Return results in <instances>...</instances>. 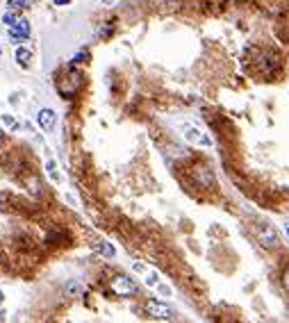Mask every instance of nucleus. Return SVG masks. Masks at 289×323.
Returning a JSON list of instances; mask_svg holds the SVG:
<instances>
[{"mask_svg":"<svg viewBox=\"0 0 289 323\" xmlns=\"http://www.w3.org/2000/svg\"><path fill=\"white\" fill-rule=\"evenodd\" d=\"M182 135H185V139H187L189 144L205 146V148H209V146H212V139H209L207 135H203L198 128H193V125H182Z\"/></svg>","mask_w":289,"mask_h":323,"instance_id":"4","label":"nucleus"},{"mask_svg":"<svg viewBox=\"0 0 289 323\" xmlns=\"http://www.w3.org/2000/svg\"><path fill=\"white\" fill-rule=\"evenodd\" d=\"M144 310L150 319H160V321H173L176 319V310L160 301H148L144 305Z\"/></svg>","mask_w":289,"mask_h":323,"instance_id":"2","label":"nucleus"},{"mask_svg":"<svg viewBox=\"0 0 289 323\" xmlns=\"http://www.w3.org/2000/svg\"><path fill=\"white\" fill-rule=\"evenodd\" d=\"M98 250H100V253L105 255V257H114V248L109 246V243H105V242L98 243Z\"/></svg>","mask_w":289,"mask_h":323,"instance_id":"10","label":"nucleus"},{"mask_svg":"<svg viewBox=\"0 0 289 323\" xmlns=\"http://www.w3.org/2000/svg\"><path fill=\"white\" fill-rule=\"evenodd\" d=\"M7 7H9V11H21L27 7V0H9Z\"/></svg>","mask_w":289,"mask_h":323,"instance_id":"9","label":"nucleus"},{"mask_svg":"<svg viewBox=\"0 0 289 323\" xmlns=\"http://www.w3.org/2000/svg\"><path fill=\"white\" fill-rule=\"evenodd\" d=\"M255 237H257V243H260L262 248H267V250H276V248L280 246L278 232H276L273 226H269V223L255 226Z\"/></svg>","mask_w":289,"mask_h":323,"instance_id":"1","label":"nucleus"},{"mask_svg":"<svg viewBox=\"0 0 289 323\" xmlns=\"http://www.w3.org/2000/svg\"><path fill=\"white\" fill-rule=\"evenodd\" d=\"M2 121H5L7 125H11V128H16V121H14V116H2Z\"/></svg>","mask_w":289,"mask_h":323,"instance_id":"14","label":"nucleus"},{"mask_svg":"<svg viewBox=\"0 0 289 323\" xmlns=\"http://www.w3.org/2000/svg\"><path fill=\"white\" fill-rule=\"evenodd\" d=\"M102 2H107V5H112V2H114V0H102Z\"/></svg>","mask_w":289,"mask_h":323,"instance_id":"18","label":"nucleus"},{"mask_svg":"<svg viewBox=\"0 0 289 323\" xmlns=\"http://www.w3.org/2000/svg\"><path fill=\"white\" fill-rule=\"evenodd\" d=\"M30 57H32V53H30L27 48H18V50H16V62L23 66V69H25V66L30 64Z\"/></svg>","mask_w":289,"mask_h":323,"instance_id":"8","label":"nucleus"},{"mask_svg":"<svg viewBox=\"0 0 289 323\" xmlns=\"http://www.w3.org/2000/svg\"><path fill=\"white\" fill-rule=\"evenodd\" d=\"M192 175H193V182L198 184L200 189H212L214 187V173L209 171L207 166H196L192 171Z\"/></svg>","mask_w":289,"mask_h":323,"instance_id":"5","label":"nucleus"},{"mask_svg":"<svg viewBox=\"0 0 289 323\" xmlns=\"http://www.w3.org/2000/svg\"><path fill=\"white\" fill-rule=\"evenodd\" d=\"M0 144H2V132H0Z\"/></svg>","mask_w":289,"mask_h":323,"instance_id":"19","label":"nucleus"},{"mask_svg":"<svg viewBox=\"0 0 289 323\" xmlns=\"http://www.w3.org/2000/svg\"><path fill=\"white\" fill-rule=\"evenodd\" d=\"M157 280H160V278H157V273H153V271H148V273H146V285H148V287H155Z\"/></svg>","mask_w":289,"mask_h":323,"instance_id":"11","label":"nucleus"},{"mask_svg":"<svg viewBox=\"0 0 289 323\" xmlns=\"http://www.w3.org/2000/svg\"><path fill=\"white\" fill-rule=\"evenodd\" d=\"M71 0H55V5H69Z\"/></svg>","mask_w":289,"mask_h":323,"instance_id":"16","label":"nucleus"},{"mask_svg":"<svg viewBox=\"0 0 289 323\" xmlns=\"http://www.w3.org/2000/svg\"><path fill=\"white\" fill-rule=\"evenodd\" d=\"M55 121H57V114H55L53 109L43 107L41 112H39V125H41V130H46V132H50V130L55 128Z\"/></svg>","mask_w":289,"mask_h":323,"instance_id":"7","label":"nucleus"},{"mask_svg":"<svg viewBox=\"0 0 289 323\" xmlns=\"http://www.w3.org/2000/svg\"><path fill=\"white\" fill-rule=\"evenodd\" d=\"M137 282L132 280V278H128V275H116V278H112V291L116 294V296H132V294H137Z\"/></svg>","mask_w":289,"mask_h":323,"instance_id":"3","label":"nucleus"},{"mask_svg":"<svg viewBox=\"0 0 289 323\" xmlns=\"http://www.w3.org/2000/svg\"><path fill=\"white\" fill-rule=\"evenodd\" d=\"M2 21H5V25H7V27H11V25H14V23L18 21V18H16V16H14V14H11V11H9V14H5V16H2Z\"/></svg>","mask_w":289,"mask_h":323,"instance_id":"12","label":"nucleus"},{"mask_svg":"<svg viewBox=\"0 0 289 323\" xmlns=\"http://www.w3.org/2000/svg\"><path fill=\"white\" fill-rule=\"evenodd\" d=\"M283 285H285V289L289 291V269H287V271H285V273H283Z\"/></svg>","mask_w":289,"mask_h":323,"instance_id":"13","label":"nucleus"},{"mask_svg":"<svg viewBox=\"0 0 289 323\" xmlns=\"http://www.w3.org/2000/svg\"><path fill=\"white\" fill-rule=\"evenodd\" d=\"M285 232H287V237H289V223H285Z\"/></svg>","mask_w":289,"mask_h":323,"instance_id":"17","label":"nucleus"},{"mask_svg":"<svg viewBox=\"0 0 289 323\" xmlns=\"http://www.w3.org/2000/svg\"><path fill=\"white\" fill-rule=\"evenodd\" d=\"M30 37V23L25 18H18L14 25L9 27V39L11 41H25Z\"/></svg>","mask_w":289,"mask_h":323,"instance_id":"6","label":"nucleus"},{"mask_svg":"<svg viewBox=\"0 0 289 323\" xmlns=\"http://www.w3.org/2000/svg\"><path fill=\"white\" fill-rule=\"evenodd\" d=\"M160 294H164V296H169V294H171V289H169V287H160Z\"/></svg>","mask_w":289,"mask_h":323,"instance_id":"15","label":"nucleus"}]
</instances>
